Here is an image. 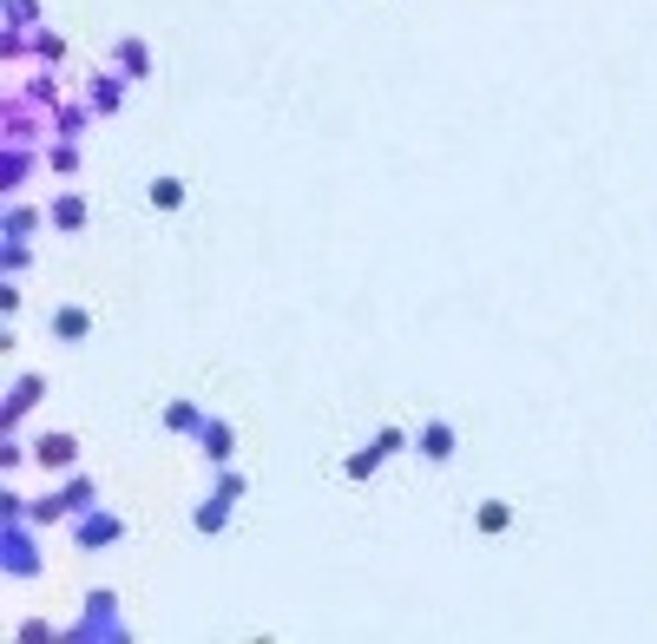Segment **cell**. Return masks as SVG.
Returning <instances> with one entry per match:
<instances>
[{
  "label": "cell",
  "mask_w": 657,
  "mask_h": 644,
  "mask_svg": "<svg viewBox=\"0 0 657 644\" xmlns=\"http://www.w3.org/2000/svg\"><path fill=\"white\" fill-rule=\"evenodd\" d=\"M381 460H388V454H381V447L368 440V447H356V454L342 460V474H349V480H375V467H381Z\"/></svg>",
  "instance_id": "obj_14"
},
{
  "label": "cell",
  "mask_w": 657,
  "mask_h": 644,
  "mask_svg": "<svg viewBox=\"0 0 657 644\" xmlns=\"http://www.w3.org/2000/svg\"><path fill=\"white\" fill-rule=\"evenodd\" d=\"M40 224H47L40 211H7V244H20V237H27V230H40Z\"/></svg>",
  "instance_id": "obj_16"
},
{
  "label": "cell",
  "mask_w": 657,
  "mask_h": 644,
  "mask_svg": "<svg viewBox=\"0 0 657 644\" xmlns=\"http://www.w3.org/2000/svg\"><path fill=\"white\" fill-rule=\"evenodd\" d=\"M73 539H79V553H106V546L126 539V519L106 513V506H86V513H73Z\"/></svg>",
  "instance_id": "obj_2"
},
{
  "label": "cell",
  "mask_w": 657,
  "mask_h": 644,
  "mask_svg": "<svg viewBox=\"0 0 657 644\" xmlns=\"http://www.w3.org/2000/svg\"><path fill=\"white\" fill-rule=\"evenodd\" d=\"M86 506H99V487H92L86 474H73L53 501H33V506H27V519H60V513H86Z\"/></svg>",
  "instance_id": "obj_3"
},
{
  "label": "cell",
  "mask_w": 657,
  "mask_h": 644,
  "mask_svg": "<svg viewBox=\"0 0 657 644\" xmlns=\"http://www.w3.org/2000/svg\"><path fill=\"white\" fill-rule=\"evenodd\" d=\"M119 79H126V72H112V79L92 86V112H112V106H119Z\"/></svg>",
  "instance_id": "obj_17"
},
{
  "label": "cell",
  "mask_w": 657,
  "mask_h": 644,
  "mask_svg": "<svg viewBox=\"0 0 657 644\" xmlns=\"http://www.w3.org/2000/svg\"><path fill=\"white\" fill-rule=\"evenodd\" d=\"M198 447H205V460H211V467H230V454H237V428L211 415V422H205V434H198Z\"/></svg>",
  "instance_id": "obj_5"
},
{
  "label": "cell",
  "mask_w": 657,
  "mask_h": 644,
  "mask_svg": "<svg viewBox=\"0 0 657 644\" xmlns=\"http://www.w3.org/2000/svg\"><path fill=\"white\" fill-rule=\"evenodd\" d=\"M151 211L158 217H171V211H185V178H151Z\"/></svg>",
  "instance_id": "obj_12"
},
{
  "label": "cell",
  "mask_w": 657,
  "mask_h": 644,
  "mask_svg": "<svg viewBox=\"0 0 657 644\" xmlns=\"http://www.w3.org/2000/svg\"><path fill=\"white\" fill-rule=\"evenodd\" d=\"M158 422H165V434H191V440H198L211 415H205L198 402H185V395H178V402H165V415H158Z\"/></svg>",
  "instance_id": "obj_6"
},
{
  "label": "cell",
  "mask_w": 657,
  "mask_h": 644,
  "mask_svg": "<svg viewBox=\"0 0 657 644\" xmlns=\"http://www.w3.org/2000/svg\"><path fill=\"white\" fill-rule=\"evenodd\" d=\"M79 638H119V618H112V592H92V618L79 625Z\"/></svg>",
  "instance_id": "obj_11"
},
{
  "label": "cell",
  "mask_w": 657,
  "mask_h": 644,
  "mask_svg": "<svg viewBox=\"0 0 657 644\" xmlns=\"http://www.w3.org/2000/svg\"><path fill=\"white\" fill-rule=\"evenodd\" d=\"M250 494V480L237 474V467H218V480H211V501H198V513H191V526L205 533V539H218L223 526H230V513H237V501Z\"/></svg>",
  "instance_id": "obj_1"
},
{
  "label": "cell",
  "mask_w": 657,
  "mask_h": 644,
  "mask_svg": "<svg viewBox=\"0 0 657 644\" xmlns=\"http://www.w3.org/2000/svg\"><path fill=\"white\" fill-rule=\"evenodd\" d=\"M47 336H53V343H86V336H92V309H79V303H60V309L47 316Z\"/></svg>",
  "instance_id": "obj_4"
},
{
  "label": "cell",
  "mask_w": 657,
  "mask_h": 644,
  "mask_svg": "<svg viewBox=\"0 0 657 644\" xmlns=\"http://www.w3.org/2000/svg\"><path fill=\"white\" fill-rule=\"evenodd\" d=\"M33 460H40V467H73L79 440L73 434H40V440H33Z\"/></svg>",
  "instance_id": "obj_8"
},
{
  "label": "cell",
  "mask_w": 657,
  "mask_h": 644,
  "mask_svg": "<svg viewBox=\"0 0 657 644\" xmlns=\"http://www.w3.org/2000/svg\"><path fill=\"white\" fill-rule=\"evenodd\" d=\"M474 526H480V533H507V526H512V506L507 501H480V506H474Z\"/></svg>",
  "instance_id": "obj_15"
},
{
  "label": "cell",
  "mask_w": 657,
  "mask_h": 644,
  "mask_svg": "<svg viewBox=\"0 0 657 644\" xmlns=\"http://www.w3.org/2000/svg\"><path fill=\"white\" fill-rule=\"evenodd\" d=\"M415 447H421L428 460H454V447H460V434H454V422H428V428L415 434Z\"/></svg>",
  "instance_id": "obj_9"
},
{
  "label": "cell",
  "mask_w": 657,
  "mask_h": 644,
  "mask_svg": "<svg viewBox=\"0 0 657 644\" xmlns=\"http://www.w3.org/2000/svg\"><path fill=\"white\" fill-rule=\"evenodd\" d=\"M119 72H126V79H151V47L146 40H119Z\"/></svg>",
  "instance_id": "obj_13"
},
{
  "label": "cell",
  "mask_w": 657,
  "mask_h": 644,
  "mask_svg": "<svg viewBox=\"0 0 657 644\" xmlns=\"http://www.w3.org/2000/svg\"><path fill=\"white\" fill-rule=\"evenodd\" d=\"M86 198H79V191H60V198H53V205H47V224H53V230H67V237H79V230H86Z\"/></svg>",
  "instance_id": "obj_7"
},
{
  "label": "cell",
  "mask_w": 657,
  "mask_h": 644,
  "mask_svg": "<svg viewBox=\"0 0 657 644\" xmlns=\"http://www.w3.org/2000/svg\"><path fill=\"white\" fill-rule=\"evenodd\" d=\"M40 395H47V382H40V375H20V382H13V395H7V428H13L27 408H40Z\"/></svg>",
  "instance_id": "obj_10"
}]
</instances>
